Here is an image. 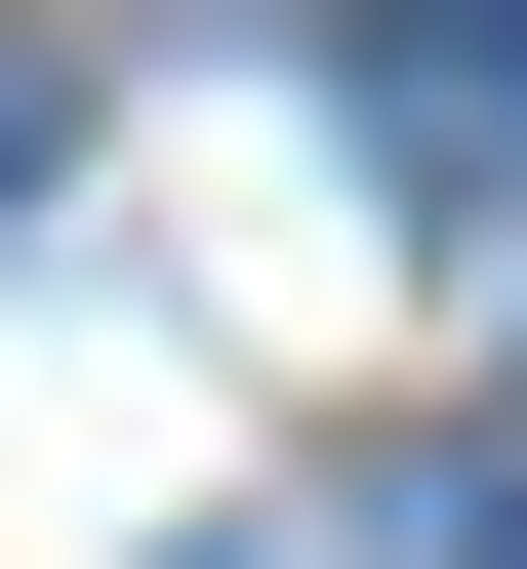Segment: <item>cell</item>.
I'll list each match as a JSON object with an SVG mask.
<instances>
[{
  "instance_id": "1",
  "label": "cell",
  "mask_w": 527,
  "mask_h": 569,
  "mask_svg": "<svg viewBox=\"0 0 527 569\" xmlns=\"http://www.w3.org/2000/svg\"><path fill=\"white\" fill-rule=\"evenodd\" d=\"M365 569H527V448H487V488H406V529H365Z\"/></svg>"
}]
</instances>
